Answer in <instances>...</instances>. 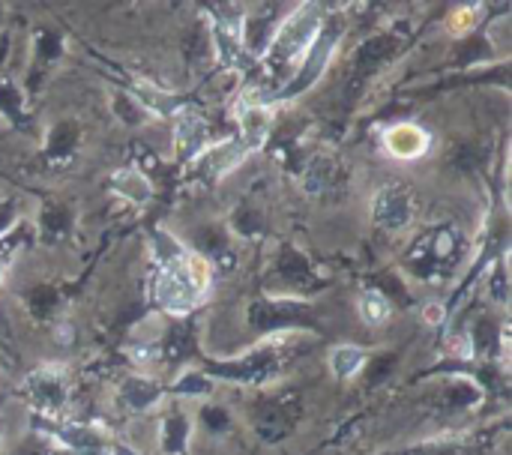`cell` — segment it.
I'll use <instances>...</instances> for the list:
<instances>
[{"label":"cell","mask_w":512,"mask_h":455,"mask_svg":"<svg viewBox=\"0 0 512 455\" xmlns=\"http://www.w3.org/2000/svg\"><path fill=\"white\" fill-rule=\"evenodd\" d=\"M207 285H210L207 264L192 252H180V255L162 261L156 297H159L162 309H168L171 315H186L204 300Z\"/></svg>","instance_id":"6da1fadb"},{"label":"cell","mask_w":512,"mask_h":455,"mask_svg":"<svg viewBox=\"0 0 512 455\" xmlns=\"http://www.w3.org/2000/svg\"><path fill=\"white\" fill-rule=\"evenodd\" d=\"M321 21H324V12L318 6H309V3L300 6L297 12H291L273 30V39L267 45L270 60L279 63V66H285V69L303 66V60L309 57L312 45L321 36Z\"/></svg>","instance_id":"7a4b0ae2"},{"label":"cell","mask_w":512,"mask_h":455,"mask_svg":"<svg viewBox=\"0 0 512 455\" xmlns=\"http://www.w3.org/2000/svg\"><path fill=\"white\" fill-rule=\"evenodd\" d=\"M384 144L396 159H417L429 150V135L417 123H396L384 132Z\"/></svg>","instance_id":"3957f363"},{"label":"cell","mask_w":512,"mask_h":455,"mask_svg":"<svg viewBox=\"0 0 512 455\" xmlns=\"http://www.w3.org/2000/svg\"><path fill=\"white\" fill-rule=\"evenodd\" d=\"M375 213H378V222H384L387 228H402L411 222V198L402 189H384Z\"/></svg>","instance_id":"277c9868"},{"label":"cell","mask_w":512,"mask_h":455,"mask_svg":"<svg viewBox=\"0 0 512 455\" xmlns=\"http://www.w3.org/2000/svg\"><path fill=\"white\" fill-rule=\"evenodd\" d=\"M330 366L336 372V378H354L363 366H366V354L354 345H339L333 354H330Z\"/></svg>","instance_id":"5b68a950"},{"label":"cell","mask_w":512,"mask_h":455,"mask_svg":"<svg viewBox=\"0 0 512 455\" xmlns=\"http://www.w3.org/2000/svg\"><path fill=\"white\" fill-rule=\"evenodd\" d=\"M360 315H363L366 324H387L390 315H393V306H390V300L384 294L369 291V294L360 297Z\"/></svg>","instance_id":"8992f818"},{"label":"cell","mask_w":512,"mask_h":455,"mask_svg":"<svg viewBox=\"0 0 512 455\" xmlns=\"http://www.w3.org/2000/svg\"><path fill=\"white\" fill-rule=\"evenodd\" d=\"M117 189H120V195H126V198H132V201H147L150 198V183H147V177H141L138 171H120L117 174Z\"/></svg>","instance_id":"52a82bcc"}]
</instances>
